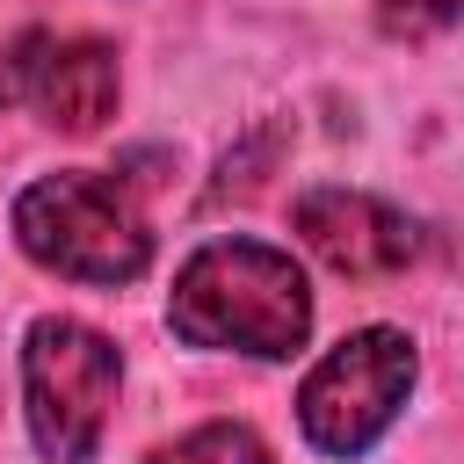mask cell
I'll use <instances>...</instances> for the list:
<instances>
[{
    "mask_svg": "<svg viewBox=\"0 0 464 464\" xmlns=\"http://www.w3.org/2000/svg\"><path fill=\"white\" fill-rule=\"evenodd\" d=\"M167 319L188 348L297 355L312 334V290L290 254H276L261 239H210L181 261Z\"/></svg>",
    "mask_w": 464,
    "mask_h": 464,
    "instance_id": "cell-1",
    "label": "cell"
},
{
    "mask_svg": "<svg viewBox=\"0 0 464 464\" xmlns=\"http://www.w3.org/2000/svg\"><path fill=\"white\" fill-rule=\"evenodd\" d=\"M14 239L36 268L72 283H130L152 261V232L123 181L109 174H44L14 203Z\"/></svg>",
    "mask_w": 464,
    "mask_h": 464,
    "instance_id": "cell-2",
    "label": "cell"
},
{
    "mask_svg": "<svg viewBox=\"0 0 464 464\" xmlns=\"http://www.w3.org/2000/svg\"><path fill=\"white\" fill-rule=\"evenodd\" d=\"M116 348L109 334L80 319H36L22 341V392H29V435L51 464H87L102 450L109 406H116Z\"/></svg>",
    "mask_w": 464,
    "mask_h": 464,
    "instance_id": "cell-3",
    "label": "cell"
},
{
    "mask_svg": "<svg viewBox=\"0 0 464 464\" xmlns=\"http://www.w3.org/2000/svg\"><path fill=\"white\" fill-rule=\"evenodd\" d=\"M406 392H413V341L399 326H362L341 348H326L297 384V428L326 457H362L399 420Z\"/></svg>",
    "mask_w": 464,
    "mask_h": 464,
    "instance_id": "cell-4",
    "label": "cell"
},
{
    "mask_svg": "<svg viewBox=\"0 0 464 464\" xmlns=\"http://www.w3.org/2000/svg\"><path fill=\"white\" fill-rule=\"evenodd\" d=\"M0 102H29L51 130H102L116 109V51L94 36H22Z\"/></svg>",
    "mask_w": 464,
    "mask_h": 464,
    "instance_id": "cell-5",
    "label": "cell"
},
{
    "mask_svg": "<svg viewBox=\"0 0 464 464\" xmlns=\"http://www.w3.org/2000/svg\"><path fill=\"white\" fill-rule=\"evenodd\" d=\"M297 232H304V246L334 276H355V283L399 276L420 254L413 218L377 203V196H362V188H312V196H297Z\"/></svg>",
    "mask_w": 464,
    "mask_h": 464,
    "instance_id": "cell-6",
    "label": "cell"
},
{
    "mask_svg": "<svg viewBox=\"0 0 464 464\" xmlns=\"http://www.w3.org/2000/svg\"><path fill=\"white\" fill-rule=\"evenodd\" d=\"M152 464H276V457H268V442H261L254 428H239V420H210V428L167 442Z\"/></svg>",
    "mask_w": 464,
    "mask_h": 464,
    "instance_id": "cell-7",
    "label": "cell"
},
{
    "mask_svg": "<svg viewBox=\"0 0 464 464\" xmlns=\"http://www.w3.org/2000/svg\"><path fill=\"white\" fill-rule=\"evenodd\" d=\"M457 14H464V0H384V29H406V36L450 29Z\"/></svg>",
    "mask_w": 464,
    "mask_h": 464,
    "instance_id": "cell-8",
    "label": "cell"
}]
</instances>
